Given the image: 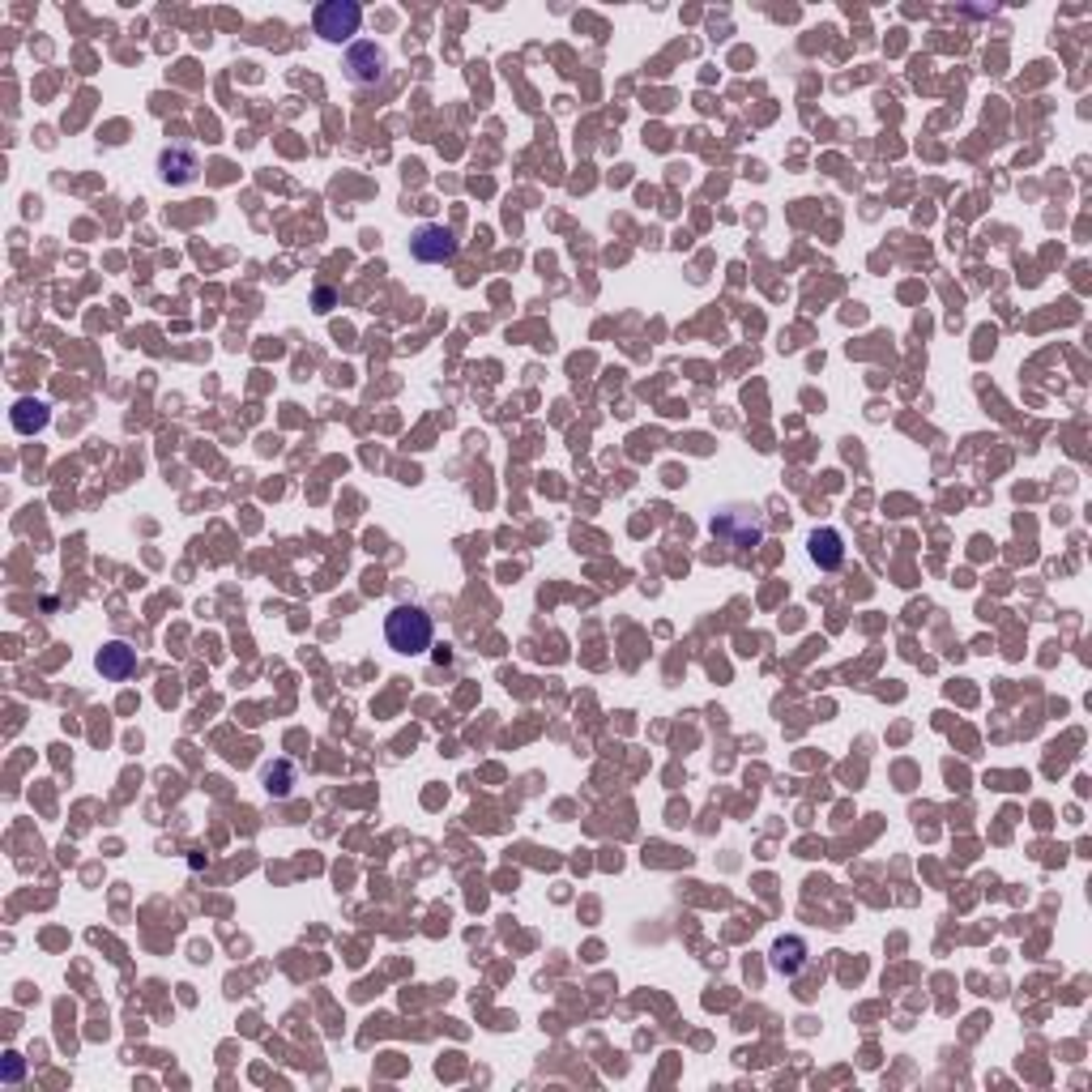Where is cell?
I'll return each mask as SVG.
<instances>
[{"instance_id": "obj_4", "label": "cell", "mask_w": 1092, "mask_h": 1092, "mask_svg": "<svg viewBox=\"0 0 1092 1092\" xmlns=\"http://www.w3.org/2000/svg\"><path fill=\"white\" fill-rule=\"evenodd\" d=\"M457 235L449 231V227H440V222H423L415 235H410V252H415V261H423V265H444V261H453L457 257Z\"/></svg>"}, {"instance_id": "obj_5", "label": "cell", "mask_w": 1092, "mask_h": 1092, "mask_svg": "<svg viewBox=\"0 0 1092 1092\" xmlns=\"http://www.w3.org/2000/svg\"><path fill=\"white\" fill-rule=\"evenodd\" d=\"M384 69H389V56H384V48H376V44H354L350 52H346V77L354 86H376L380 77H384Z\"/></svg>"}, {"instance_id": "obj_3", "label": "cell", "mask_w": 1092, "mask_h": 1092, "mask_svg": "<svg viewBox=\"0 0 1092 1092\" xmlns=\"http://www.w3.org/2000/svg\"><path fill=\"white\" fill-rule=\"evenodd\" d=\"M312 22H316L320 38H329V44H346V38H354L358 26H363V9L354 5V0H325Z\"/></svg>"}, {"instance_id": "obj_10", "label": "cell", "mask_w": 1092, "mask_h": 1092, "mask_svg": "<svg viewBox=\"0 0 1092 1092\" xmlns=\"http://www.w3.org/2000/svg\"><path fill=\"white\" fill-rule=\"evenodd\" d=\"M14 427H18L22 435H30V431H44V427H48V406H44V401H30V397H22L18 406H14Z\"/></svg>"}, {"instance_id": "obj_6", "label": "cell", "mask_w": 1092, "mask_h": 1092, "mask_svg": "<svg viewBox=\"0 0 1092 1092\" xmlns=\"http://www.w3.org/2000/svg\"><path fill=\"white\" fill-rule=\"evenodd\" d=\"M196 171H201V158L188 145H167L163 154H158V176H163L167 184H192Z\"/></svg>"}, {"instance_id": "obj_8", "label": "cell", "mask_w": 1092, "mask_h": 1092, "mask_svg": "<svg viewBox=\"0 0 1092 1092\" xmlns=\"http://www.w3.org/2000/svg\"><path fill=\"white\" fill-rule=\"evenodd\" d=\"M806 551H811V563L824 568V572H836L845 563V542H841L836 530H816L811 542H806Z\"/></svg>"}, {"instance_id": "obj_1", "label": "cell", "mask_w": 1092, "mask_h": 1092, "mask_svg": "<svg viewBox=\"0 0 1092 1092\" xmlns=\"http://www.w3.org/2000/svg\"><path fill=\"white\" fill-rule=\"evenodd\" d=\"M384 636H389V649L393 654H406V658H419L431 649L435 640V623L423 606H393V615L384 619Z\"/></svg>"}, {"instance_id": "obj_12", "label": "cell", "mask_w": 1092, "mask_h": 1092, "mask_svg": "<svg viewBox=\"0 0 1092 1092\" xmlns=\"http://www.w3.org/2000/svg\"><path fill=\"white\" fill-rule=\"evenodd\" d=\"M316 303H320L316 312H329V303H334V291H316Z\"/></svg>"}, {"instance_id": "obj_7", "label": "cell", "mask_w": 1092, "mask_h": 1092, "mask_svg": "<svg viewBox=\"0 0 1092 1092\" xmlns=\"http://www.w3.org/2000/svg\"><path fill=\"white\" fill-rule=\"evenodd\" d=\"M95 666H99L103 678L125 683V678L137 670V649H133V644H125V640H111V644H103V649H99Z\"/></svg>"}, {"instance_id": "obj_11", "label": "cell", "mask_w": 1092, "mask_h": 1092, "mask_svg": "<svg viewBox=\"0 0 1092 1092\" xmlns=\"http://www.w3.org/2000/svg\"><path fill=\"white\" fill-rule=\"evenodd\" d=\"M291 777H295V768H291V764L265 768V790H269V794H277V798H287V794H291Z\"/></svg>"}, {"instance_id": "obj_2", "label": "cell", "mask_w": 1092, "mask_h": 1092, "mask_svg": "<svg viewBox=\"0 0 1092 1092\" xmlns=\"http://www.w3.org/2000/svg\"><path fill=\"white\" fill-rule=\"evenodd\" d=\"M764 530H768V521H764V512L755 504H725L713 516V538H721L725 547H735V551L760 547Z\"/></svg>"}, {"instance_id": "obj_9", "label": "cell", "mask_w": 1092, "mask_h": 1092, "mask_svg": "<svg viewBox=\"0 0 1092 1092\" xmlns=\"http://www.w3.org/2000/svg\"><path fill=\"white\" fill-rule=\"evenodd\" d=\"M802 964H806V943H802L798 935H790V939H777V943H773V968H777V974L794 978Z\"/></svg>"}]
</instances>
